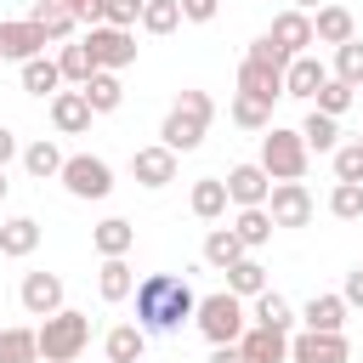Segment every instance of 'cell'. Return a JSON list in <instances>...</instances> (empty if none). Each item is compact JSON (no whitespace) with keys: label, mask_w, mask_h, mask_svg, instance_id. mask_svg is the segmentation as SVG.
I'll use <instances>...</instances> for the list:
<instances>
[{"label":"cell","mask_w":363,"mask_h":363,"mask_svg":"<svg viewBox=\"0 0 363 363\" xmlns=\"http://www.w3.org/2000/svg\"><path fill=\"white\" fill-rule=\"evenodd\" d=\"M62 6H68V11H74L85 28H96V23L108 17V0H62Z\"/></svg>","instance_id":"obj_45"},{"label":"cell","mask_w":363,"mask_h":363,"mask_svg":"<svg viewBox=\"0 0 363 363\" xmlns=\"http://www.w3.org/2000/svg\"><path fill=\"white\" fill-rule=\"evenodd\" d=\"M250 323H267V329H284V335H289V329H295V306H289L278 289H261L255 306H250Z\"/></svg>","instance_id":"obj_28"},{"label":"cell","mask_w":363,"mask_h":363,"mask_svg":"<svg viewBox=\"0 0 363 363\" xmlns=\"http://www.w3.org/2000/svg\"><path fill=\"white\" fill-rule=\"evenodd\" d=\"M352 346H346V329L340 335H323V329H301L289 335V363H346Z\"/></svg>","instance_id":"obj_8"},{"label":"cell","mask_w":363,"mask_h":363,"mask_svg":"<svg viewBox=\"0 0 363 363\" xmlns=\"http://www.w3.org/2000/svg\"><path fill=\"white\" fill-rule=\"evenodd\" d=\"M238 346H244V357H250V363H289V335H284V329L250 323V329L238 335Z\"/></svg>","instance_id":"obj_15"},{"label":"cell","mask_w":363,"mask_h":363,"mask_svg":"<svg viewBox=\"0 0 363 363\" xmlns=\"http://www.w3.org/2000/svg\"><path fill=\"white\" fill-rule=\"evenodd\" d=\"M193 323H199V335H204L210 346H227V340H238V335L250 329V312H244V295H233V289H216V295H199V312H193Z\"/></svg>","instance_id":"obj_3"},{"label":"cell","mask_w":363,"mask_h":363,"mask_svg":"<svg viewBox=\"0 0 363 363\" xmlns=\"http://www.w3.org/2000/svg\"><path fill=\"white\" fill-rule=\"evenodd\" d=\"M51 34L34 23V17H17V23H0V57L11 62H28V57H45Z\"/></svg>","instance_id":"obj_9"},{"label":"cell","mask_w":363,"mask_h":363,"mask_svg":"<svg viewBox=\"0 0 363 363\" xmlns=\"http://www.w3.org/2000/svg\"><path fill=\"white\" fill-rule=\"evenodd\" d=\"M11 159H17V136L0 125V164H11Z\"/></svg>","instance_id":"obj_49"},{"label":"cell","mask_w":363,"mask_h":363,"mask_svg":"<svg viewBox=\"0 0 363 363\" xmlns=\"http://www.w3.org/2000/svg\"><path fill=\"white\" fill-rule=\"evenodd\" d=\"M57 182H62L74 199H108V193H113V164L96 159V153H68Z\"/></svg>","instance_id":"obj_6"},{"label":"cell","mask_w":363,"mask_h":363,"mask_svg":"<svg viewBox=\"0 0 363 363\" xmlns=\"http://www.w3.org/2000/svg\"><path fill=\"white\" fill-rule=\"evenodd\" d=\"M91 119H96V108L85 102V91H57V96H51V125H57L62 136H85Z\"/></svg>","instance_id":"obj_14"},{"label":"cell","mask_w":363,"mask_h":363,"mask_svg":"<svg viewBox=\"0 0 363 363\" xmlns=\"http://www.w3.org/2000/svg\"><path fill=\"white\" fill-rule=\"evenodd\" d=\"M23 91H28V96H57V91H62L57 57H28V62H23Z\"/></svg>","instance_id":"obj_26"},{"label":"cell","mask_w":363,"mask_h":363,"mask_svg":"<svg viewBox=\"0 0 363 363\" xmlns=\"http://www.w3.org/2000/svg\"><path fill=\"white\" fill-rule=\"evenodd\" d=\"M352 96H357V85H346V79H335V74H329V79H323V91L312 96V108H318V113H335V119H340V113L352 108Z\"/></svg>","instance_id":"obj_39"},{"label":"cell","mask_w":363,"mask_h":363,"mask_svg":"<svg viewBox=\"0 0 363 363\" xmlns=\"http://www.w3.org/2000/svg\"><path fill=\"white\" fill-rule=\"evenodd\" d=\"M28 17H34V23H40L51 40H68V34H74V23H79V17H74L62 0H34V6H28Z\"/></svg>","instance_id":"obj_35"},{"label":"cell","mask_w":363,"mask_h":363,"mask_svg":"<svg viewBox=\"0 0 363 363\" xmlns=\"http://www.w3.org/2000/svg\"><path fill=\"white\" fill-rule=\"evenodd\" d=\"M295 11H318V6H329V0H289Z\"/></svg>","instance_id":"obj_50"},{"label":"cell","mask_w":363,"mask_h":363,"mask_svg":"<svg viewBox=\"0 0 363 363\" xmlns=\"http://www.w3.org/2000/svg\"><path fill=\"white\" fill-rule=\"evenodd\" d=\"M102 352H108V363H142V352H147V329H142V323H119V329H108Z\"/></svg>","instance_id":"obj_24"},{"label":"cell","mask_w":363,"mask_h":363,"mask_svg":"<svg viewBox=\"0 0 363 363\" xmlns=\"http://www.w3.org/2000/svg\"><path fill=\"white\" fill-rule=\"evenodd\" d=\"M210 363H250V357H244V346H238V340H227V346H216V352H210Z\"/></svg>","instance_id":"obj_48"},{"label":"cell","mask_w":363,"mask_h":363,"mask_svg":"<svg viewBox=\"0 0 363 363\" xmlns=\"http://www.w3.org/2000/svg\"><path fill=\"white\" fill-rule=\"evenodd\" d=\"M340 295H346V306H363V267H352V272H346Z\"/></svg>","instance_id":"obj_47"},{"label":"cell","mask_w":363,"mask_h":363,"mask_svg":"<svg viewBox=\"0 0 363 363\" xmlns=\"http://www.w3.org/2000/svg\"><path fill=\"white\" fill-rule=\"evenodd\" d=\"M267 193H272V176L261 170V159H255V164H233V170H227V199H233L238 210L267 204Z\"/></svg>","instance_id":"obj_13"},{"label":"cell","mask_w":363,"mask_h":363,"mask_svg":"<svg viewBox=\"0 0 363 363\" xmlns=\"http://www.w3.org/2000/svg\"><path fill=\"white\" fill-rule=\"evenodd\" d=\"M96 295H102L108 306H119V301L136 295V272H130L125 255H102V267H96Z\"/></svg>","instance_id":"obj_17"},{"label":"cell","mask_w":363,"mask_h":363,"mask_svg":"<svg viewBox=\"0 0 363 363\" xmlns=\"http://www.w3.org/2000/svg\"><path fill=\"white\" fill-rule=\"evenodd\" d=\"M85 45H91L96 68H108V74H119V68H130V62H136V28L96 23V28H85Z\"/></svg>","instance_id":"obj_7"},{"label":"cell","mask_w":363,"mask_h":363,"mask_svg":"<svg viewBox=\"0 0 363 363\" xmlns=\"http://www.w3.org/2000/svg\"><path fill=\"white\" fill-rule=\"evenodd\" d=\"M79 91H85V102H91L96 113H113V108L125 102V85H119V74H108V68H96V74H91Z\"/></svg>","instance_id":"obj_29"},{"label":"cell","mask_w":363,"mask_h":363,"mask_svg":"<svg viewBox=\"0 0 363 363\" xmlns=\"http://www.w3.org/2000/svg\"><path fill=\"white\" fill-rule=\"evenodd\" d=\"M85 346H91V318H85V312L62 306V312H51V318L40 323V357H45V363H68V357H79Z\"/></svg>","instance_id":"obj_5"},{"label":"cell","mask_w":363,"mask_h":363,"mask_svg":"<svg viewBox=\"0 0 363 363\" xmlns=\"http://www.w3.org/2000/svg\"><path fill=\"white\" fill-rule=\"evenodd\" d=\"M227 289H233V295H244V301H255V295L267 289V267H261L255 255L233 261V267H227Z\"/></svg>","instance_id":"obj_34"},{"label":"cell","mask_w":363,"mask_h":363,"mask_svg":"<svg viewBox=\"0 0 363 363\" xmlns=\"http://www.w3.org/2000/svg\"><path fill=\"white\" fill-rule=\"evenodd\" d=\"M210 119H216V102H210V91H182V96L170 102L164 125H159V142H164V147H176V153H193V147L204 142Z\"/></svg>","instance_id":"obj_2"},{"label":"cell","mask_w":363,"mask_h":363,"mask_svg":"<svg viewBox=\"0 0 363 363\" xmlns=\"http://www.w3.org/2000/svg\"><path fill=\"white\" fill-rule=\"evenodd\" d=\"M57 68H62V85H85V79L96 74V57H91V45H85V40H74V45H62V51H57Z\"/></svg>","instance_id":"obj_33"},{"label":"cell","mask_w":363,"mask_h":363,"mask_svg":"<svg viewBox=\"0 0 363 363\" xmlns=\"http://www.w3.org/2000/svg\"><path fill=\"white\" fill-rule=\"evenodd\" d=\"M68 363H74V357H68Z\"/></svg>","instance_id":"obj_53"},{"label":"cell","mask_w":363,"mask_h":363,"mask_svg":"<svg viewBox=\"0 0 363 363\" xmlns=\"http://www.w3.org/2000/svg\"><path fill=\"white\" fill-rule=\"evenodd\" d=\"M91 244H96V255H130V244H136V227H130L125 216H108V221H96Z\"/></svg>","instance_id":"obj_27"},{"label":"cell","mask_w":363,"mask_h":363,"mask_svg":"<svg viewBox=\"0 0 363 363\" xmlns=\"http://www.w3.org/2000/svg\"><path fill=\"white\" fill-rule=\"evenodd\" d=\"M62 159H68V153H62L57 142H45V136L23 147V170H28V176H40V182H51V176H62Z\"/></svg>","instance_id":"obj_30"},{"label":"cell","mask_w":363,"mask_h":363,"mask_svg":"<svg viewBox=\"0 0 363 363\" xmlns=\"http://www.w3.org/2000/svg\"><path fill=\"white\" fill-rule=\"evenodd\" d=\"M193 312H199V295H193L187 278H176V272H147V278L136 284V323H142L147 335H170V329H182Z\"/></svg>","instance_id":"obj_1"},{"label":"cell","mask_w":363,"mask_h":363,"mask_svg":"<svg viewBox=\"0 0 363 363\" xmlns=\"http://www.w3.org/2000/svg\"><path fill=\"white\" fill-rule=\"evenodd\" d=\"M329 216H335V221H357V216H363V182H335Z\"/></svg>","instance_id":"obj_40"},{"label":"cell","mask_w":363,"mask_h":363,"mask_svg":"<svg viewBox=\"0 0 363 363\" xmlns=\"http://www.w3.org/2000/svg\"><path fill=\"white\" fill-rule=\"evenodd\" d=\"M312 34H318V45H346V40H357V23H352L346 6H318L312 11Z\"/></svg>","instance_id":"obj_21"},{"label":"cell","mask_w":363,"mask_h":363,"mask_svg":"<svg viewBox=\"0 0 363 363\" xmlns=\"http://www.w3.org/2000/svg\"><path fill=\"white\" fill-rule=\"evenodd\" d=\"M17 301H23L28 318H51V312H62V278L57 272H28L23 289H17Z\"/></svg>","instance_id":"obj_12"},{"label":"cell","mask_w":363,"mask_h":363,"mask_svg":"<svg viewBox=\"0 0 363 363\" xmlns=\"http://www.w3.org/2000/svg\"><path fill=\"white\" fill-rule=\"evenodd\" d=\"M0 363H40V329H0Z\"/></svg>","instance_id":"obj_32"},{"label":"cell","mask_w":363,"mask_h":363,"mask_svg":"<svg viewBox=\"0 0 363 363\" xmlns=\"http://www.w3.org/2000/svg\"><path fill=\"white\" fill-rule=\"evenodd\" d=\"M238 91H250V96H261V102H278V96H284V68H267V62L244 57V62H238Z\"/></svg>","instance_id":"obj_19"},{"label":"cell","mask_w":363,"mask_h":363,"mask_svg":"<svg viewBox=\"0 0 363 363\" xmlns=\"http://www.w3.org/2000/svg\"><path fill=\"white\" fill-rule=\"evenodd\" d=\"M346 312H352L346 295H312V301L301 306V323H306V329H323V335H340V329H346Z\"/></svg>","instance_id":"obj_20"},{"label":"cell","mask_w":363,"mask_h":363,"mask_svg":"<svg viewBox=\"0 0 363 363\" xmlns=\"http://www.w3.org/2000/svg\"><path fill=\"white\" fill-rule=\"evenodd\" d=\"M244 57H255V62H267V68H284V74H289V62H295V57H289V51H284V45H278L272 34L250 40V51H244Z\"/></svg>","instance_id":"obj_43"},{"label":"cell","mask_w":363,"mask_h":363,"mask_svg":"<svg viewBox=\"0 0 363 363\" xmlns=\"http://www.w3.org/2000/svg\"><path fill=\"white\" fill-rule=\"evenodd\" d=\"M272 227H278V221H272L267 204H250V210H238V221H233V233L244 238V250H261V244L272 238Z\"/></svg>","instance_id":"obj_31"},{"label":"cell","mask_w":363,"mask_h":363,"mask_svg":"<svg viewBox=\"0 0 363 363\" xmlns=\"http://www.w3.org/2000/svg\"><path fill=\"white\" fill-rule=\"evenodd\" d=\"M130 176H136L142 187H170V182H176V147H164V142L136 147V153H130Z\"/></svg>","instance_id":"obj_11"},{"label":"cell","mask_w":363,"mask_h":363,"mask_svg":"<svg viewBox=\"0 0 363 363\" xmlns=\"http://www.w3.org/2000/svg\"><path fill=\"white\" fill-rule=\"evenodd\" d=\"M323 79H329V68H323L312 51H301V57L289 62V74H284V96H306V102H312V96L323 91Z\"/></svg>","instance_id":"obj_18"},{"label":"cell","mask_w":363,"mask_h":363,"mask_svg":"<svg viewBox=\"0 0 363 363\" xmlns=\"http://www.w3.org/2000/svg\"><path fill=\"white\" fill-rule=\"evenodd\" d=\"M335 79H346V85H363V40H346V45H335Z\"/></svg>","instance_id":"obj_41"},{"label":"cell","mask_w":363,"mask_h":363,"mask_svg":"<svg viewBox=\"0 0 363 363\" xmlns=\"http://www.w3.org/2000/svg\"><path fill=\"white\" fill-rule=\"evenodd\" d=\"M267 210H272L278 227H306V221H312V193H306V182H272Z\"/></svg>","instance_id":"obj_10"},{"label":"cell","mask_w":363,"mask_h":363,"mask_svg":"<svg viewBox=\"0 0 363 363\" xmlns=\"http://www.w3.org/2000/svg\"><path fill=\"white\" fill-rule=\"evenodd\" d=\"M306 159H312V147H306L301 130L267 125V136H261V170H267L272 182H301V176H306Z\"/></svg>","instance_id":"obj_4"},{"label":"cell","mask_w":363,"mask_h":363,"mask_svg":"<svg viewBox=\"0 0 363 363\" xmlns=\"http://www.w3.org/2000/svg\"><path fill=\"white\" fill-rule=\"evenodd\" d=\"M187 204H193V216H199V221H221L233 199H227V182H221V176H204V182H193Z\"/></svg>","instance_id":"obj_23"},{"label":"cell","mask_w":363,"mask_h":363,"mask_svg":"<svg viewBox=\"0 0 363 363\" xmlns=\"http://www.w3.org/2000/svg\"><path fill=\"white\" fill-rule=\"evenodd\" d=\"M142 6H147V0H108V17H102V23H113V28H136V23H142Z\"/></svg>","instance_id":"obj_44"},{"label":"cell","mask_w":363,"mask_h":363,"mask_svg":"<svg viewBox=\"0 0 363 363\" xmlns=\"http://www.w3.org/2000/svg\"><path fill=\"white\" fill-rule=\"evenodd\" d=\"M244 255H250V250H244V238H238L233 227H210V233H204V261H210L216 272H227V267L244 261Z\"/></svg>","instance_id":"obj_25"},{"label":"cell","mask_w":363,"mask_h":363,"mask_svg":"<svg viewBox=\"0 0 363 363\" xmlns=\"http://www.w3.org/2000/svg\"><path fill=\"white\" fill-rule=\"evenodd\" d=\"M221 11V0H182V23H210Z\"/></svg>","instance_id":"obj_46"},{"label":"cell","mask_w":363,"mask_h":363,"mask_svg":"<svg viewBox=\"0 0 363 363\" xmlns=\"http://www.w3.org/2000/svg\"><path fill=\"white\" fill-rule=\"evenodd\" d=\"M335 182H363V142L335 147Z\"/></svg>","instance_id":"obj_42"},{"label":"cell","mask_w":363,"mask_h":363,"mask_svg":"<svg viewBox=\"0 0 363 363\" xmlns=\"http://www.w3.org/2000/svg\"><path fill=\"white\" fill-rule=\"evenodd\" d=\"M6 193H11V182H6V164H0V199H6Z\"/></svg>","instance_id":"obj_51"},{"label":"cell","mask_w":363,"mask_h":363,"mask_svg":"<svg viewBox=\"0 0 363 363\" xmlns=\"http://www.w3.org/2000/svg\"><path fill=\"white\" fill-rule=\"evenodd\" d=\"M357 142H363V130H357Z\"/></svg>","instance_id":"obj_52"},{"label":"cell","mask_w":363,"mask_h":363,"mask_svg":"<svg viewBox=\"0 0 363 363\" xmlns=\"http://www.w3.org/2000/svg\"><path fill=\"white\" fill-rule=\"evenodd\" d=\"M301 136H306V147L312 153H335L340 147V125H335V113H306V125H301Z\"/></svg>","instance_id":"obj_36"},{"label":"cell","mask_w":363,"mask_h":363,"mask_svg":"<svg viewBox=\"0 0 363 363\" xmlns=\"http://www.w3.org/2000/svg\"><path fill=\"white\" fill-rule=\"evenodd\" d=\"M267 34H272V40H278L289 57H301L306 45H318V34H312V11H295V6H289V11H278Z\"/></svg>","instance_id":"obj_16"},{"label":"cell","mask_w":363,"mask_h":363,"mask_svg":"<svg viewBox=\"0 0 363 363\" xmlns=\"http://www.w3.org/2000/svg\"><path fill=\"white\" fill-rule=\"evenodd\" d=\"M142 28L147 34H176L182 28V0H147L142 6Z\"/></svg>","instance_id":"obj_38"},{"label":"cell","mask_w":363,"mask_h":363,"mask_svg":"<svg viewBox=\"0 0 363 363\" xmlns=\"http://www.w3.org/2000/svg\"><path fill=\"white\" fill-rule=\"evenodd\" d=\"M233 125H244V130H267V125H272V102L238 91V96H233Z\"/></svg>","instance_id":"obj_37"},{"label":"cell","mask_w":363,"mask_h":363,"mask_svg":"<svg viewBox=\"0 0 363 363\" xmlns=\"http://www.w3.org/2000/svg\"><path fill=\"white\" fill-rule=\"evenodd\" d=\"M34 250H40V221H34V216H11V221H0V255L23 261V255H34Z\"/></svg>","instance_id":"obj_22"}]
</instances>
